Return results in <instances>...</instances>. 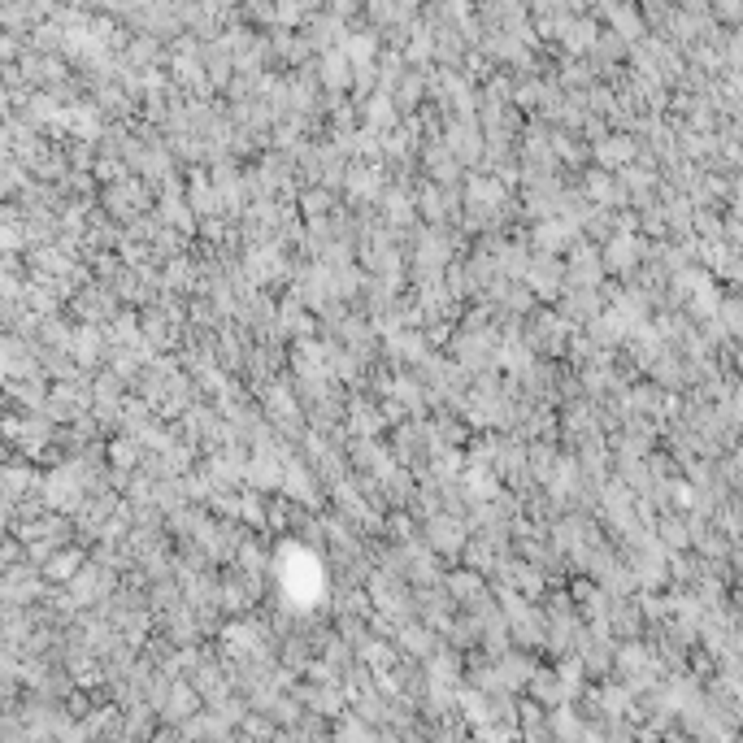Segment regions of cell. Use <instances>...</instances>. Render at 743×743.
Here are the masks:
<instances>
[{
  "instance_id": "6da1fadb",
  "label": "cell",
  "mask_w": 743,
  "mask_h": 743,
  "mask_svg": "<svg viewBox=\"0 0 743 743\" xmlns=\"http://www.w3.org/2000/svg\"><path fill=\"white\" fill-rule=\"evenodd\" d=\"M496 331H461L452 339V365L465 374H496Z\"/></svg>"
},
{
  "instance_id": "7a4b0ae2",
  "label": "cell",
  "mask_w": 743,
  "mask_h": 743,
  "mask_svg": "<svg viewBox=\"0 0 743 743\" xmlns=\"http://www.w3.org/2000/svg\"><path fill=\"white\" fill-rule=\"evenodd\" d=\"M444 153L457 161V166H478L487 153V144H483V131H478V122H474V113L470 118H448V127H444Z\"/></svg>"
},
{
  "instance_id": "3957f363",
  "label": "cell",
  "mask_w": 743,
  "mask_h": 743,
  "mask_svg": "<svg viewBox=\"0 0 743 743\" xmlns=\"http://www.w3.org/2000/svg\"><path fill=\"white\" fill-rule=\"evenodd\" d=\"M648 244H652V239L635 235V231L604 239V248H600V266H604V274H635L639 266H644V257H648Z\"/></svg>"
},
{
  "instance_id": "277c9868",
  "label": "cell",
  "mask_w": 743,
  "mask_h": 743,
  "mask_svg": "<svg viewBox=\"0 0 743 743\" xmlns=\"http://www.w3.org/2000/svg\"><path fill=\"white\" fill-rule=\"evenodd\" d=\"M565 266V287H574V292H600L604 283V266H600V248L596 244H574L570 248V261H561Z\"/></svg>"
},
{
  "instance_id": "5b68a950",
  "label": "cell",
  "mask_w": 743,
  "mask_h": 743,
  "mask_svg": "<svg viewBox=\"0 0 743 743\" xmlns=\"http://www.w3.org/2000/svg\"><path fill=\"white\" fill-rule=\"evenodd\" d=\"M522 344L531 352H548V357H557L570 344V326H565L557 313H535V318H526L522 326Z\"/></svg>"
},
{
  "instance_id": "8992f818",
  "label": "cell",
  "mask_w": 743,
  "mask_h": 743,
  "mask_svg": "<svg viewBox=\"0 0 743 743\" xmlns=\"http://www.w3.org/2000/svg\"><path fill=\"white\" fill-rule=\"evenodd\" d=\"M465 539H470V531H465V522L452 518V513H431V518L422 522V544L431 548V552H439V557L461 552Z\"/></svg>"
},
{
  "instance_id": "52a82bcc",
  "label": "cell",
  "mask_w": 743,
  "mask_h": 743,
  "mask_svg": "<svg viewBox=\"0 0 743 743\" xmlns=\"http://www.w3.org/2000/svg\"><path fill=\"white\" fill-rule=\"evenodd\" d=\"M522 287L531 296H544V300H557L565 292V266H561V257H531L526 261V270H522Z\"/></svg>"
},
{
  "instance_id": "ba28073f",
  "label": "cell",
  "mask_w": 743,
  "mask_h": 743,
  "mask_svg": "<svg viewBox=\"0 0 743 743\" xmlns=\"http://www.w3.org/2000/svg\"><path fill=\"white\" fill-rule=\"evenodd\" d=\"M283 491H287V500H296L300 509H318L322 505V491H318V478H313V470L300 457H292V461H283V483H279Z\"/></svg>"
},
{
  "instance_id": "9c48e42d",
  "label": "cell",
  "mask_w": 743,
  "mask_h": 743,
  "mask_svg": "<svg viewBox=\"0 0 743 743\" xmlns=\"http://www.w3.org/2000/svg\"><path fill=\"white\" fill-rule=\"evenodd\" d=\"M574 244H583V231L570 222H535V231H531V248L539 257H557V253H570Z\"/></svg>"
},
{
  "instance_id": "30bf717a",
  "label": "cell",
  "mask_w": 743,
  "mask_h": 743,
  "mask_svg": "<svg viewBox=\"0 0 743 743\" xmlns=\"http://www.w3.org/2000/svg\"><path fill=\"white\" fill-rule=\"evenodd\" d=\"M639 153H644V148H639L635 135H604L600 144H591V157H596L600 166H604V174L626 170V166H631V161H635Z\"/></svg>"
},
{
  "instance_id": "8fae6325",
  "label": "cell",
  "mask_w": 743,
  "mask_h": 743,
  "mask_svg": "<svg viewBox=\"0 0 743 743\" xmlns=\"http://www.w3.org/2000/svg\"><path fill=\"white\" fill-rule=\"evenodd\" d=\"M344 196L352 205H370L374 196H383V174L374 161H365V166H348L344 170Z\"/></svg>"
},
{
  "instance_id": "7c38bea8",
  "label": "cell",
  "mask_w": 743,
  "mask_h": 743,
  "mask_svg": "<svg viewBox=\"0 0 743 743\" xmlns=\"http://www.w3.org/2000/svg\"><path fill=\"white\" fill-rule=\"evenodd\" d=\"M557 300H561V313H557V318H561L565 326H574V322L587 326V322L604 309V296H600V292H574V287H565Z\"/></svg>"
},
{
  "instance_id": "4fadbf2b",
  "label": "cell",
  "mask_w": 743,
  "mask_h": 743,
  "mask_svg": "<svg viewBox=\"0 0 743 743\" xmlns=\"http://www.w3.org/2000/svg\"><path fill=\"white\" fill-rule=\"evenodd\" d=\"M244 483H248V491H274L283 483V461L279 457H270V452H257L253 461H244Z\"/></svg>"
},
{
  "instance_id": "5bb4252c",
  "label": "cell",
  "mask_w": 743,
  "mask_h": 743,
  "mask_svg": "<svg viewBox=\"0 0 743 743\" xmlns=\"http://www.w3.org/2000/svg\"><path fill=\"white\" fill-rule=\"evenodd\" d=\"M383 222L392 231H413L418 226V209H413V196L405 187H387L383 192Z\"/></svg>"
},
{
  "instance_id": "9a60e30c",
  "label": "cell",
  "mask_w": 743,
  "mask_h": 743,
  "mask_svg": "<svg viewBox=\"0 0 743 743\" xmlns=\"http://www.w3.org/2000/svg\"><path fill=\"white\" fill-rule=\"evenodd\" d=\"M344 413H348V431L357 435V439H374V435L383 431V422H387L383 409L374 405V400H361V396H352Z\"/></svg>"
},
{
  "instance_id": "2e32d148",
  "label": "cell",
  "mask_w": 743,
  "mask_h": 743,
  "mask_svg": "<svg viewBox=\"0 0 743 743\" xmlns=\"http://www.w3.org/2000/svg\"><path fill=\"white\" fill-rule=\"evenodd\" d=\"M313 79H318V87H326V92H344V87H352V66L344 61V53H322L318 66H313Z\"/></svg>"
},
{
  "instance_id": "e0dca14e",
  "label": "cell",
  "mask_w": 743,
  "mask_h": 743,
  "mask_svg": "<svg viewBox=\"0 0 743 743\" xmlns=\"http://www.w3.org/2000/svg\"><path fill=\"white\" fill-rule=\"evenodd\" d=\"M274 331H279V335H300V339H309L313 318L305 313V305H300L296 296H287L283 305H279V313H274Z\"/></svg>"
},
{
  "instance_id": "ac0fdd59",
  "label": "cell",
  "mask_w": 743,
  "mask_h": 743,
  "mask_svg": "<svg viewBox=\"0 0 743 743\" xmlns=\"http://www.w3.org/2000/svg\"><path fill=\"white\" fill-rule=\"evenodd\" d=\"M557 35H561V44L570 48L574 57H587V53H591V44H596V35H600V27H596V22H591V18L578 14V18L565 22V27H561Z\"/></svg>"
},
{
  "instance_id": "d6986e66",
  "label": "cell",
  "mask_w": 743,
  "mask_h": 743,
  "mask_svg": "<svg viewBox=\"0 0 743 743\" xmlns=\"http://www.w3.org/2000/svg\"><path fill=\"white\" fill-rule=\"evenodd\" d=\"M187 209L200 213V218H218L222 213V200L213 192V183L200 179V174H192V183H187Z\"/></svg>"
},
{
  "instance_id": "ffe728a7",
  "label": "cell",
  "mask_w": 743,
  "mask_h": 743,
  "mask_svg": "<svg viewBox=\"0 0 743 743\" xmlns=\"http://www.w3.org/2000/svg\"><path fill=\"white\" fill-rule=\"evenodd\" d=\"M161 279H166V287H170L174 296H179V292H192V287L200 283V270H196V261L174 257V261H166V270H161Z\"/></svg>"
},
{
  "instance_id": "44dd1931",
  "label": "cell",
  "mask_w": 743,
  "mask_h": 743,
  "mask_svg": "<svg viewBox=\"0 0 743 743\" xmlns=\"http://www.w3.org/2000/svg\"><path fill=\"white\" fill-rule=\"evenodd\" d=\"M557 83L565 87V92H570V87H574V92L583 96V92H591V87H596V70H591L587 61H565L561 74H557Z\"/></svg>"
},
{
  "instance_id": "7402d4cb",
  "label": "cell",
  "mask_w": 743,
  "mask_h": 743,
  "mask_svg": "<svg viewBox=\"0 0 743 743\" xmlns=\"http://www.w3.org/2000/svg\"><path fill=\"white\" fill-rule=\"evenodd\" d=\"M235 522H248V526H257V531H266V526H270L266 500H261L257 491H239V518Z\"/></svg>"
},
{
  "instance_id": "603a6c76",
  "label": "cell",
  "mask_w": 743,
  "mask_h": 743,
  "mask_svg": "<svg viewBox=\"0 0 743 743\" xmlns=\"http://www.w3.org/2000/svg\"><path fill=\"white\" fill-rule=\"evenodd\" d=\"M235 557H239V565H244V570H248V578L261 574V570H266V565H270V552H266V544H257V539H244Z\"/></svg>"
},
{
  "instance_id": "cb8c5ba5",
  "label": "cell",
  "mask_w": 743,
  "mask_h": 743,
  "mask_svg": "<svg viewBox=\"0 0 743 743\" xmlns=\"http://www.w3.org/2000/svg\"><path fill=\"white\" fill-rule=\"evenodd\" d=\"M448 587H452V596H457V600H478V596H483V578H478L474 570L452 574V578H448Z\"/></svg>"
},
{
  "instance_id": "d4e9b609",
  "label": "cell",
  "mask_w": 743,
  "mask_h": 743,
  "mask_svg": "<svg viewBox=\"0 0 743 743\" xmlns=\"http://www.w3.org/2000/svg\"><path fill=\"white\" fill-rule=\"evenodd\" d=\"M300 209H305L309 218H331L335 200H331V192H326V187H313V192L300 196Z\"/></svg>"
},
{
  "instance_id": "484cf974",
  "label": "cell",
  "mask_w": 743,
  "mask_h": 743,
  "mask_svg": "<svg viewBox=\"0 0 743 743\" xmlns=\"http://www.w3.org/2000/svg\"><path fill=\"white\" fill-rule=\"evenodd\" d=\"M140 461H144V448L135 444V439H118V444H113V465H118V470H135Z\"/></svg>"
},
{
  "instance_id": "4316f807",
  "label": "cell",
  "mask_w": 743,
  "mask_h": 743,
  "mask_svg": "<svg viewBox=\"0 0 743 743\" xmlns=\"http://www.w3.org/2000/svg\"><path fill=\"white\" fill-rule=\"evenodd\" d=\"M157 57H161V44L153 35H140V40L131 44V61H157Z\"/></svg>"
},
{
  "instance_id": "83f0119b",
  "label": "cell",
  "mask_w": 743,
  "mask_h": 743,
  "mask_svg": "<svg viewBox=\"0 0 743 743\" xmlns=\"http://www.w3.org/2000/svg\"><path fill=\"white\" fill-rule=\"evenodd\" d=\"M79 561H83L79 552H61V561H53V570H48V574H53V578H66V574H70Z\"/></svg>"
},
{
  "instance_id": "f1b7e54d",
  "label": "cell",
  "mask_w": 743,
  "mask_h": 743,
  "mask_svg": "<svg viewBox=\"0 0 743 743\" xmlns=\"http://www.w3.org/2000/svg\"><path fill=\"white\" fill-rule=\"evenodd\" d=\"M583 131L591 135V144H600L604 135H609V122H604V118H587V122H583Z\"/></svg>"
}]
</instances>
